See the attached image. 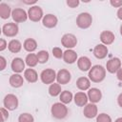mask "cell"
<instances>
[{"label":"cell","instance_id":"obj_24","mask_svg":"<svg viewBox=\"0 0 122 122\" xmlns=\"http://www.w3.org/2000/svg\"><path fill=\"white\" fill-rule=\"evenodd\" d=\"M23 48L26 51L32 53L37 49V42L33 38H27L23 43Z\"/></svg>","mask_w":122,"mask_h":122},{"label":"cell","instance_id":"obj_34","mask_svg":"<svg viewBox=\"0 0 122 122\" xmlns=\"http://www.w3.org/2000/svg\"><path fill=\"white\" fill-rule=\"evenodd\" d=\"M0 112H1V122H5L9 118V111L3 107L0 109Z\"/></svg>","mask_w":122,"mask_h":122},{"label":"cell","instance_id":"obj_9","mask_svg":"<svg viewBox=\"0 0 122 122\" xmlns=\"http://www.w3.org/2000/svg\"><path fill=\"white\" fill-rule=\"evenodd\" d=\"M11 17H12V20H13L16 24H17V23L26 22L27 19L29 18L28 12H26V10H25L24 9H21V8H15L14 10H12Z\"/></svg>","mask_w":122,"mask_h":122},{"label":"cell","instance_id":"obj_19","mask_svg":"<svg viewBox=\"0 0 122 122\" xmlns=\"http://www.w3.org/2000/svg\"><path fill=\"white\" fill-rule=\"evenodd\" d=\"M73 101H74L76 106L85 107L88 104L89 98H88L87 93H85L84 92H78L73 95Z\"/></svg>","mask_w":122,"mask_h":122},{"label":"cell","instance_id":"obj_38","mask_svg":"<svg viewBox=\"0 0 122 122\" xmlns=\"http://www.w3.org/2000/svg\"><path fill=\"white\" fill-rule=\"evenodd\" d=\"M7 66V61L4 56H0V71H4Z\"/></svg>","mask_w":122,"mask_h":122},{"label":"cell","instance_id":"obj_22","mask_svg":"<svg viewBox=\"0 0 122 122\" xmlns=\"http://www.w3.org/2000/svg\"><path fill=\"white\" fill-rule=\"evenodd\" d=\"M76 87L82 92L88 91L91 89V80L89 79V77L81 76L76 80Z\"/></svg>","mask_w":122,"mask_h":122},{"label":"cell","instance_id":"obj_1","mask_svg":"<svg viewBox=\"0 0 122 122\" xmlns=\"http://www.w3.org/2000/svg\"><path fill=\"white\" fill-rule=\"evenodd\" d=\"M89 79L93 83H100L106 77V69L101 65H94L88 73Z\"/></svg>","mask_w":122,"mask_h":122},{"label":"cell","instance_id":"obj_6","mask_svg":"<svg viewBox=\"0 0 122 122\" xmlns=\"http://www.w3.org/2000/svg\"><path fill=\"white\" fill-rule=\"evenodd\" d=\"M3 105H4V108H6L8 111L16 110L18 108V105H19V101H18L17 96L12 94V93L7 94L3 99Z\"/></svg>","mask_w":122,"mask_h":122},{"label":"cell","instance_id":"obj_23","mask_svg":"<svg viewBox=\"0 0 122 122\" xmlns=\"http://www.w3.org/2000/svg\"><path fill=\"white\" fill-rule=\"evenodd\" d=\"M24 78L29 83H35L38 80V73L34 69H26L24 71Z\"/></svg>","mask_w":122,"mask_h":122},{"label":"cell","instance_id":"obj_36","mask_svg":"<svg viewBox=\"0 0 122 122\" xmlns=\"http://www.w3.org/2000/svg\"><path fill=\"white\" fill-rule=\"evenodd\" d=\"M110 4L114 8H121L122 7V0H111Z\"/></svg>","mask_w":122,"mask_h":122},{"label":"cell","instance_id":"obj_39","mask_svg":"<svg viewBox=\"0 0 122 122\" xmlns=\"http://www.w3.org/2000/svg\"><path fill=\"white\" fill-rule=\"evenodd\" d=\"M116 77H117V79L119 80V81H121L122 82V67L118 70V71L116 72Z\"/></svg>","mask_w":122,"mask_h":122},{"label":"cell","instance_id":"obj_11","mask_svg":"<svg viewBox=\"0 0 122 122\" xmlns=\"http://www.w3.org/2000/svg\"><path fill=\"white\" fill-rule=\"evenodd\" d=\"M83 114L86 118L92 119L98 115V108L94 103H88L83 110Z\"/></svg>","mask_w":122,"mask_h":122},{"label":"cell","instance_id":"obj_16","mask_svg":"<svg viewBox=\"0 0 122 122\" xmlns=\"http://www.w3.org/2000/svg\"><path fill=\"white\" fill-rule=\"evenodd\" d=\"M108 52H109V50H108L107 46H105L103 44H98L93 49V55L97 59L106 58L107 55H108Z\"/></svg>","mask_w":122,"mask_h":122},{"label":"cell","instance_id":"obj_7","mask_svg":"<svg viewBox=\"0 0 122 122\" xmlns=\"http://www.w3.org/2000/svg\"><path fill=\"white\" fill-rule=\"evenodd\" d=\"M61 44L67 50H72L77 45V38L72 33H65L61 37Z\"/></svg>","mask_w":122,"mask_h":122},{"label":"cell","instance_id":"obj_42","mask_svg":"<svg viewBox=\"0 0 122 122\" xmlns=\"http://www.w3.org/2000/svg\"><path fill=\"white\" fill-rule=\"evenodd\" d=\"M22 2H23L24 4H26V5H30V7H31V5L34 6V5L36 4V0H32V1H26V0H23Z\"/></svg>","mask_w":122,"mask_h":122},{"label":"cell","instance_id":"obj_44","mask_svg":"<svg viewBox=\"0 0 122 122\" xmlns=\"http://www.w3.org/2000/svg\"><path fill=\"white\" fill-rule=\"evenodd\" d=\"M120 34H121V36H122V24H121V26H120Z\"/></svg>","mask_w":122,"mask_h":122},{"label":"cell","instance_id":"obj_10","mask_svg":"<svg viewBox=\"0 0 122 122\" xmlns=\"http://www.w3.org/2000/svg\"><path fill=\"white\" fill-rule=\"evenodd\" d=\"M71 79V72L66 69H61L56 73V81L60 85H67Z\"/></svg>","mask_w":122,"mask_h":122},{"label":"cell","instance_id":"obj_27","mask_svg":"<svg viewBox=\"0 0 122 122\" xmlns=\"http://www.w3.org/2000/svg\"><path fill=\"white\" fill-rule=\"evenodd\" d=\"M60 102L63 104H70L73 100V94L70 91H62V92L59 95Z\"/></svg>","mask_w":122,"mask_h":122},{"label":"cell","instance_id":"obj_4","mask_svg":"<svg viewBox=\"0 0 122 122\" xmlns=\"http://www.w3.org/2000/svg\"><path fill=\"white\" fill-rule=\"evenodd\" d=\"M56 73L53 69H45L40 73V79L43 84L51 85L56 80Z\"/></svg>","mask_w":122,"mask_h":122},{"label":"cell","instance_id":"obj_8","mask_svg":"<svg viewBox=\"0 0 122 122\" xmlns=\"http://www.w3.org/2000/svg\"><path fill=\"white\" fill-rule=\"evenodd\" d=\"M2 32L7 37H15L19 32V27L16 23H6L2 27Z\"/></svg>","mask_w":122,"mask_h":122},{"label":"cell","instance_id":"obj_17","mask_svg":"<svg viewBox=\"0 0 122 122\" xmlns=\"http://www.w3.org/2000/svg\"><path fill=\"white\" fill-rule=\"evenodd\" d=\"M77 67L81 71H89L92 67V61L88 56H81L77 59Z\"/></svg>","mask_w":122,"mask_h":122},{"label":"cell","instance_id":"obj_33","mask_svg":"<svg viewBox=\"0 0 122 122\" xmlns=\"http://www.w3.org/2000/svg\"><path fill=\"white\" fill-rule=\"evenodd\" d=\"M51 52H52L53 57H55L56 59H61V58H63V53H64V51H63L59 47H54V48L52 49Z\"/></svg>","mask_w":122,"mask_h":122},{"label":"cell","instance_id":"obj_32","mask_svg":"<svg viewBox=\"0 0 122 122\" xmlns=\"http://www.w3.org/2000/svg\"><path fill=\"white\" fill-rule=\"evenodd\" d=\"M96 122H112V119L109 114L102 112L96 116Z\"/></svg>","mask_w":122,"mask_h":122},{"label":"cell","instance_id":"obj_43","mask_svg":"<svg viewBox=\"0 0 122 122\" xmlns=\"http://www.w3.org/2000/svg\"><path fill=\"white\" fill-rule=\"evenodd\" d=\"M114 122H122V117H118V118H116Z\"/></svg>","mask_w":122,"mask_h":122},{"label":"cell","instance_id":"obj_28","mask_svg":"<svg viewBox=\"0 0 122 122\" xmlns=\"http://www.w3.org/2000/svg\"><path fill=\"white\" fill-rule=\"evenodd\" d=\"M48 92H49V94H50L51 96H52V97H56V96L60 95V93L62 92L61 85L58 84L57 82H56V83H52V84L50 85Z\"/></svg>","mask_w":122,"mask_h":122},{"label":"cell","instance_id":"obj_3","mask_svg":"<svg viewBox=\"0 0 122 122\" xmlns=\"http://www.w3.org/2000/svg\"><path fill=\"white\" fill-rule=\"evenodd\" d=\"M92 24V16L89 12H81L76 17V25L79 29L87 30Z\"/></svg>","mask_w":122,"mask_h":122},{"label":"cell","instance_id":"obj_12","mask_svg":"<svg viewBox=\"0 0 122 122\" xmlns=\"http://www.w3.org/2000/svg\"><path fill=\"white\" fill-rule=\"evenodd\" d=\"M120 68H121V60L118 57L111 58L106 63V71H109L110 73L117 72Z\"/></svg>","mask_w":122,"mask_h":122},{"label":"cell","instance_id":"obj_30","mask_svg":"<svg viewBox=\"0 0 122 122\" xmlns=\"http://www.w3.org/2000/svg\"><path fill=\"white\" fill-rule=\"evenodd\" d=\"M36 55H37L38 63H40V64H45V63H47V62L49 61L50 54H49V52H48L47 51H44V50L39 51L36 53Z\"/></svg>","mask_w":122,"mask_h":122},{"label":"cell","instance_id":"obj_13","mask_svg":"<svg viewBox=\"0 0 122 122\" xmlns=\"http://www.w3.org/2000/svg\"><path fill=\"white\" fill-rule=\"evenodd\" d=\"M57 23H58V18L52 13H48V14L44 15V17L42 19V24L47 29L55 28L57 26Z\"/></svg>","mask_w":122,"mask_h":122},{"label":"cell","instance_id":"obj_15","mask_svg":"<svg viewBox=\"0 0 122 122\" xmlns=\"http://www.w3.org/2000/svg\"><path fill=\"white\" fill-rule=\"evenodd\" d=\"M100 41L102 42L103 45L105 46H108V45H112L114 40H115V35L112 31L111 30H103L101 33H100Z\"/></svg>","mask_w":122,"mask_h":122},{"label":"cell","instance_id":"obj_29","mask_svg":"<svg viewBox=\"0 0 122 122\" xmlns=\"http://www.w3.org/2000/svg\"><path fill=\"white\" fill-rule=\"evenodd\" d=\"M25 63L27 66H29L30 68H33L38 64V59H37V55L35 53H29L26 58H25Z\"/></svg>","mask_w":122,"mask_h":122},{"label":"cell","instance_id":"obj_21","mask_svg":"<svg viewBox=\"0 0 122 122\" xmlns=\"http://www.w3.org/2000/svg\"><path fill=\"white\" fill-rule=\"evenodd\" d=\"M77 53L73 50H66L63 53V60L67 64H73L77 62Z\"/></svg>","mask_w":122,"mask_h":122},{"label":"cell","instance_id":"obj_18","mask_svg":"<svg viewBox=\"0 0 122 122\" xmlns=\"http://www.w3.org/2000/svg\"><path fill=\"white\" fill-rule=\"evenodd\" d=\"M87 95L91 103H94V104L98 103L102 98V92L97 88H91L90 90H88Z\"/></svg>","mask_w":122,"mask_h":122},{"label":"cell","instance_id":"obj_25","mask_svg":"<svg viewBox=\"0 0 122 122\" xmlns=\"http://www.w3.org/2000/svg\"><path fill=\"white\" fill-rule=\"evenodd\" d=\"M8 50L11 53H18L22 50V43L17 39H11L8 43Z\"/></svg>","mask_w":122,"mask_h":122},{"label":"cell","instance_id":"obj_14","mask_svg":"<svg viewBox=\"0 0 122 122\" xmlns=\"http://www.w3.org/2000/svg\"><path fill=\"white\" fill-rule=\"evenodd\" d=\"M25 60H23L21 57H15L10 63V68L14 73H21L23 71H25Z\"/></svg>","mask_w":122,"mask_h":122},{"label":"cell","instance_id":"obj_5","mask_svg":"<svg viewBox=\"0 0 122 122\" xmlns=\"http://www.w3.org/2000/svg\"><path fill=\"white\" fill-rule=\"evenodd\" d=\"M28 16H29V19L30 21H32V22H39L44 17V13H43L42 8L37 6V5L30 7V9L28 10Z\"/></svg>","mask_w":122,"mask_h":122},{"label":"cell","instance_id":"obj_40","mask_svg":"<svg viewBox=\"0 0 122 122\" xmlns=\"http://www.w3.org/2000/svg\"><path fill=\"white\" fill-rule=\"evenodd\" d=\"M116 15H117V18H118L119 20H121V21H122V7H121V8H119V9L117 10Z\"/></svg>","mask_w":122,"mask_h":122},{"label":"cell","instance_id":"obj_20","mask_svg":"<svg viewBox=\"0 0 122 122\" xmlns=\"http://www.w3.org/2000/svg\"><path fill=\"white\" fill-rule=\"evenodd\" d=\"M9 83H10V85L12 88L18 89V88L23 86V84H24V77L20 73H13V74H11L10 76Z\"/></svg>","mask_w":122,"mask_h":122},{"label":"cell","instance_id":"obj_26","mask_svg":"<svg viewBox=\"0 0 122 122\" xmlns=\"http://www.w3.org/2000/svg\"><path fill=\"white\" fill-rule=\"evenodd\" d=\"M11 9L7 3H1L0 4V17L2 19H8L11 15Z\"/></svg>","mask_w":122,"mask_h":122},{"label":"cell","instance_id":"obj_37","mask_svg":"<svg viewBox=\"0 0 122 122\" xmlns=\"http://www.w3.org/2000/svg\"><path fill=\"white\" fill-rule=\"evenodd\" d=\"M7 48H8V43H7V41H6L4 38H1V39H0V51H5Z\"/></svg>","mask_w":122,"mask_h":122},{"label":"cell","instance_id":"obj_41","mask_svg":"<svg viewBox=\"0 0 122 122\" xmlns=\"http://www.w3.org/2000/svg\"><path fill=\"white\" fill-rule=\"evenodd\" d=\"M117 104L120 108H122V92L119 93V95L117 96Z\"/></svg>","mask_w":122,"mask_h":122},{"label":"cell","instance_id":"obj_31","mask_svg":"<svg viewBox=\"0 0 122 122\" xmlns=\"http://www.w3.org/2000/svg\"><path fill=\"white\" fill-rule=\"evenodd\" d=\"M18 122H34L32 114L29 112H23L18 116Z\"/></svg>","mask_w":122,"mask_h":122},{"label":"cell","instance_id":"obj_35","mask_svg":"<svg viewBox=\"0 0 122 122\" xmlns=\"http://www.w3.org/2000/svg\"><path fill=\"white\" fill-rule=\"evenodd\" d=\"M66 3H67V5H68L70 8L73 9V8H76V7L79 6L80 1H79V0H67Z\"/></svg>","mask_w":122,"mask_h":122},{"label":"cell","instance_id":"obj_2","mask_svg":"<svg viewBox=\"0 0 122 122\" xmlns=\"http://www.w3.org/2000/svg\"><path fill=\"white\" fill-rule=\"evenodd\" d=\"M51 113L52 115V117L56 118V119H64L67 117L68 113H69V110L68 107L61 103V102H56L53 103L51 108Z\"/></svg>","mask_w":122,"mask_h":122}]
</instances>
